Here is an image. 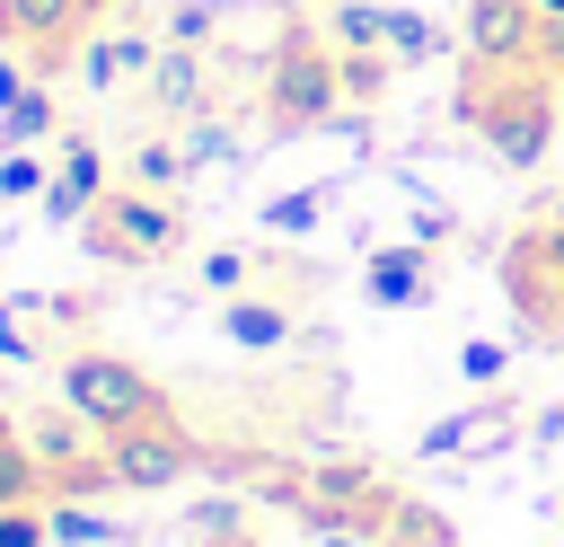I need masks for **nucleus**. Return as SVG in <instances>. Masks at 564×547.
<instances>
[{
    "label": "nucleus",
    "instance_id": "nucleus-22",
    "mask_svg": "<svg viewBox=\"0 0 564 547\" xmlns=\"http://www.w3.org/2000/svg\"><path fill=\"white\" fill-rule=\"evenodd\" d=\"M53 141V79H35L18 106H0V150H35Z\"/></svg>",
    "mask_w": 564,
    "mask_h": 547
},
{
    "label": "nucleus",
    "instance_id": "nucleus-14",
    "mask_svg": "<svg viewBox=\"0 0 564 547\" xmlns=\"http://www.w3.org/2000/svg\"><path fill=\"white\" fill-rule=\"evenodd\" d=\"M458 35L441 26V18H423V9H405V0H388V62L397 71H423V62H441Z\"/></svg>",
    "mask_w": 564,
    "mask_h": 547
},
{
    "label": "nucleus",
    "instance_id": "nucleus-37",
    "mask_svg": "<svg viewBox=\"0 0 564 547\" xmlns=\"http://www.w3.org/2000/svg\"><path fill=\"white\" fill-rule=\"evenodd\" d=\"M555 88H564V79H555Z\"/></svg>",
    "mask_w": 564,
    "mask_h": 547
},
{
    "label": "nucleus",
    "instance_id": "nucleus-36",
    "mask_svg": "<svg viewBox=\"0 0 564 547\" xmlns=\"http://www.w3.org/2000/svg\"><path fill=\"white\" fill-rule=\"evenodd\" d=\"M97 9H106V0H97Z\"/></svg>",
    "mask_w": 564,
    "mask_h": 547
},
{
    "label": "nucleus",
    "instance_id": "nucleus-5",
    "mask_svg": "<svg viewBox=\"0 0 564 547\" xmlns=\"http://www.w3.org/2000/svg\"><path fill=\"white\" fill-rule=\"evenodd\" d=\"M203 468V441L176 423V415H150V423H132V432H106V476H115V494H167V485H185Z\"/></svg>",
    "mask_w": 564,
    "mask_h": 547
},
{
    "label": "nucleus",
    "instance_id": "nucleus-12",
    "mask_svg": "<svg viewBox=\"0 0 564 547\" xmlns=\"http://www.w3.org/2000/svg\"><path fill=\"white\" fill-rule=\"evenodd\" d=\"M220 335H229L238 353H282V344L300 335V318H291V300H273V291H238V300H220Z\"/></svg>",
    "mask_w": 564,
    "mask_h": 547
},
{
    "label": "nucleus",
    "instance_id": "nucleus-7",
    "mask_svg": "<svg viewBox=\"0 0 564 547\" xmlns=\"http://www.w3.org/2000/svg\"><path fill=\"white\" fill-rule=\"evenodd\" d=\"M97 203H106V150H97L88 132H70L62 159H53V185H44V221H53V229H79Z\"/></svg>",
    "mask_w": 564,
    "mask_h": 547
},
{
    "label": "nucleus",
    "instance_id": "nucleus-1",
    "mask_svg": "<svg viewBox=\"0 0 564 547\" xmlns=\"http://www.w3.org/2000/svg\"><path fill=\"white\" fill-rule=\"evenodd\" d=\"M555 79L538 71V62H467V79H458V115L485 132V150L502 159V168H538L546 159V141H555Z\"/></svg>",
    "mask_w": 564,
    "mask_h": 547
},
{
    "label": "nucleus",
    "instance_id": "nucleus-11",
    "mask_svg": "<svg viewBox=\"0 0 564 547\" xmlns=\"http://www.w3.org/2000/svg\"><path fill=\"white\" fill-rule=\"evenodd\" d=\"M141 97H150V115H203L212 106V62H203V44H167L159 62H150V79H141Z\"/></svg>",
    "mask_w": 564,
    "mask_h": 547
},
{
    "label": "nucleus",
    "instance_id": "nucleus-23",
    "mask_svg": "<svg viewBox=\"0 0 564 547\" xmlns=\"http://www.w3.org/2000/svg\"><path fill=\"white\" fill-rule=\"evenodd\" d=\"M256 247H212V256H194V282L212 291V300H238V291H256Z\"/></svg>",
    "mask_w": 564,
    "mask_h": 547
},
{
    "label": "nucleus",
    "instance_id": "nucleus-16",
    "mask_svg": "<svg viewBox=\"0 0 564 547\" xmlns=\"http://www.w3.org/2000/svg\"><path fill=\"white\" fill-rule=\"evenodd\" d=\"M44 521H53V547H123V521H106V512L79 503V494H53Z\"/></svg>",
    "mask_w": 564,
    "mask_h": 547
},
{
    "label": "nucleus",
    "instance_id": "nucleus-20",
    "mask_svg": "<svg viewBox=\"0 0 564 547\" xmlns=\"http://www.w3.org/2000/svg\"><path fill=\"white\" fill-rule=\"evenodd\" d=\"M123 176L132 185H150V194H176L194 168H185V150H176V132H150V141H132V159H123Z\"/></svg>",
    "mask_w": 564,
    "mask_h": 547
},
{
    "label": "nucleus",
    "instance_id": "nucleus-32",
    "mask_svg": "<svg viewBox=\"0 0 564 547\" xmlns=\"http://www.w3.org/2000/svg\"><path fill=\"white\" fill-rule=\"evenodd\" d=\"M35 353H44V344H35V335L18 326V309L0 300V362H35Z\"/></svg>",
    "mask_w": 564,
    "mask_h": 547
},
{
    "label": "nucleus",
    "instance_id": "nucleus-28",
    "mask_svg": "<svg viewBox=\"0 0 564 547\" xmlns=\"http://www.w3.org/2000/svg\"><path fill=\"white\" fill-rule=\"evenodd\" d=\"M0 547H53L44 503H9V512H0Z\"/></svg>",
    "mask_w": 564,
    "mask_h": 547
},
{
    "label": "nucleus",
    "instance_id": "nucleus-26",
    "mask_svg": "<svg viewBox=\"0 0 564 547\" xmlns=\"http://www.w3.org/2000/svg\"><path fill=\"white\" fill-rule=\"evenodd\" d=\"M502 371H511V344H494V335H467V344H458V379H467V388H494Z\"/></svg>",
    "mask_w": 564,
    "mask_h": 547
},
{
    "label": "nucleus",
    "instance_id": "nucleus-24",
    "mask_svg": "<svg viewBox=\"0 0 564 547\" xmlns=\"http://www.w3.org/2000/svg\"><path fill=\"white\" fill-rule=\"evenodd\" d=\"M44 185H53V168L35 150H0V203H44Z\"/></svg>",
    "mask_w": 564,
    "mask_h": 547
},
{
    "label": "nucleus",
    "instance_id": "nucleus-13",
    "mask_svg": "<svg viewBox=\"0 0 564 547\" xmlns=\"http://www.w3.org/2000/svg\"><path fill=\"white\" fill-rule=\"evenodd\" d=\"M300 512H379L370 459H317V468L300 476Z\"/></svg>",
    "mask_w": 564,
    "mask_h": 547
},
{
    "label": "nucleus",
    "instance_id": "nucleus-6",
    "mask_svg": "<svg viewBox=\"0 0 564 547\" xmlns=\"http://www.w3.org/2000/svg\"><path fill=\"white\" fill-rule=\"evenodd\" d=\"M88 26H97V0H0V44H26L35 79H53V62L79 53Z\"/></svg>",
    "mask_w": 564,
    "mask_h": 547
},
{
    "label": "nucleus",
    "instance_id": "nucleus-15",
    "mask_svg": "<svg viewBox=\"0 0 564 547\" xmlns=\"http://www.w3.org/2000/svg\"><path fill=\"white\" fill-rule=\"evenodd\" d=\"M326 44L335 53H388V0H335L326 9Z\"/></svg>",
    "mask_w": 564,
    "mask_h": 547
},
{
    "label": "nucleus",
    "instance_id": "nucleus-18",
    "mask_svg": "<svg viewBox=\"0 0 564 547\" xmlns=\"http://www.w3.org/2000/svg\"><path fill=\"white\" fill-rule=\"evenodd\" d=\"M502 423V406L494 397H476V406H458V415H441V423H423V441H414V459H458L476 432H494Z\"/></svg>",
    "mask_w": 564,
    "mask_h": 547
},
{
    "label": "nucleus",
    "instance_id": "nucleus-19",
    "mask_svg": "<svg viewBox=\"0 0 564 547\" xmlns=\"http://www.w3.org/2000/svg\"><path fill=\"white\" fill-rule=\"evenodd\" d=\"M176 150H185V168H229V159H247V141H238V132H229L212 106L176 124Z\"/></svg>",
    "mask_w": 564,
    "mask_h": 547
},
{
    "label": "nucleus",
    "instance_id": "nucleus-35",
    "mask_svg": "<svg viewBox=\"0 0 564 547\" xmlns=\"http://www.w3.org/2000/svg\"><path fill=\"white\" fill-rule=\"evenodd\" d=\"M529 9H538V18H564V0H529Z\"/></svg>",
    "mask_w": 564,
    "mask_h": 547
},
{
    "label": "nucleus",
    "instance_id": "nucleus-31",
    "mask_svg": "<svg viewBox=\"0 0 564 547\" xmlns=\"http://www.w3.org/2000/svg\"><path fill=\"white\" fill-rule=\"evenodd\" d=\"M194 529H203V538H220V529H247V512H238L229 494H212V503H194Z\"/></svg>",
    "mask_w": 564,
    "mask_h": 547
},
{
    "label": "nucleus",
    "instance_id": "nucleus-34",
    "mask_svg": "<svg viewBox=\"0 0 564 547\" xmlns=\"http://www.w3.org/2000/svg\"><path fill=\"white\" fill-rule=\"evenodd\" d=\"M203 547H256V538H247V529H220V538H203Z\"/></svg>",
    "mask_w": 564,
    "mask_h": 547
},
{
    "label": "nucleus",
    "instance_id": "nucleus-21",
    "mask_svg": "<svg viewBox=\"0 0 564 547\" xmlns=\"http://www.w3.org/2000/svg\"><path fill=\"white\" fill-rule=\"evenodd\" d=\"M326 212H335V185H291V194H273V203H264L256 221H264L273 238H308V229H317Z\"/></svg>",
    "mask_w": 564,
    "mask_h": 547
},
{
    "label": "nucleus",
    "instance_id": "nucleus-4",
    "mask_svg": "<svg viewBox=\"0 0 564 547\" xmlns=\"http://www.w3.org/2000/svg\"><path fill=\"white\" fill-rule=\"evenodd\" d=\"M79 247L97 265H167L185 247V203L176 194H150V185H106V203L79 221Z\"/></svg>",
    "mask_w": 564,
    "mask_h": 547
},
{
    "label": "nucleus",
    "instance_id": "nucleus-10",
    "mask_svg": "<svg viewBox=\"0 0 564 547\" xmlns=\"http://www.w3.org/2000/svg\"><path fill=\"white\" fill-rule=\"evenodd\" d=\"M361 291H370L379 309H432V247H423V238L370 247V265H361Z\"/></svg>",
    "mask_w": 564,
    "mask_h": 547
},
{
    "label": "nucleus",
    "instance_id": "nucleus-9",
    "mask_svg": "<svg viewBox=\"0 0 564 547\" xmlns=\"http://www.w3.org/2000/svg\"><path fill=\"white\" fill-rule=\"evenodd\" d=\"M167 53V35H150V26H115V35H79V79L106 97V88H123V79H150V62Z\"/></svg>",
    "mask_w": 564,
    "mask_h": 547
},
{
    "label": "nucleus",
    "instance_id": "nucleus-3",
    "mask_svg": "<svg viewBox=\"0 0 564 547\" xmlns=\"http://www.w3.org/2000/svg\"><path fill=\"white\" fill-rule=\"evenodd\" d=\"M264 115H273V132H317V124L344 115V62H335L326 26H282V35H273Z\"/></svg>",
    "mask_w": 564,
    "mask_h": 547
},
{
    "label": "nucleus",
    "instance_id": "nucleus-29",
    "mask_svg": "<svg viewBox=\"0 0 564 547\" xmlns=\"http://www.w3.org/2000/svg\"><path fill=\"white\" fill-rule=\"evenodd\" d=\"M388 547H449L441 512H388Z\"/></svg>",
    "mask_w": 564,
    "mask_h": 547
},
{
    "label": "nucleus",
    "instance_id": "nucleus-33",
    "mask_svg": "<svg viewBox=\"0 0 564 547\" xmlns=\"http://www.w3.org/2000/svg\"><path fill=\"white\" fill-rule=\"evenodd\" d=\"M26 88H35V71H26V62H18V53H0V106H18V97H26Z\"/></svg>",
    "mask_w": 564,
    "mask_h": 547
},
{
    "label": "nucleus",
    "instance_id": "nucleus-2",
    "mask_svg": "<svg viewBox=\"0 0 564 547\" xmlns=\"http://www.w3.org/2000/svg\"><path fill=\"white\" fill-rule=\"evenodd\" d=\"M53 388H62V406H70L97 441H106V432H132V423H150V415H167V388H159L141 362L106 353V344L62 353V362H53Z\"/></svg>",
    "mask_w": 564,
    "mask_h": 547
},
{
    "label": "nucleus",
    "instance_id": "nucleus-25",
    "mask_svg": "<svg viewBox=\"0 0 564 547\" xmlns=\"http://www.w3.org/2000/svg\"><path fill=\"white\" fill-rule=\"evenodd\" d=\"M220 18H229V9H220V0H176V9H167V26H159V35H167V44H203V35H220Z\"/></svg>",
    "mask_w": 564,
    "mask_h": 547
},
{
    "label": "nucleus",
    "instance_id": "nucleus-27",
    "mask_svg": "<svg viewBox=\"0 0 564 547\" xmlns=\"http://www.w3.org/2000/svg\"><path fill=\"white\" fill-rule=\"evenodd\" d=\"M335 62H344V97H352V106H370V97L388 88V71H397L388 53H335Z\"/></svg>",
    "mask_w": 564,
    "mask_h": 547
},
{
    "label": "nucleus",
    "instance_id": "nucleus-17",
    "mask_svg": "<svg viewBox=\"0 0 564 547\" xmlns=\"http://www.w3.org/2000/svg\"><path fill=\"white\" fill-rule=\"evenodd\" d=\"M44 494H53V485H44V459H35L26 432L0 415V512H9V503H44Z\"/></svg>",
    "mask_w": 564,
    "mask_h": 547
},
{
    "label": "nucleus",
    "instance_id": "nucleus-8",
    "mask_svg": "<svg viewBox=\"0 0 564 547\" xmlns=\"http://www.w3.org/2000/svg\"><path fill=\"white\" fill-rule=\"evenodd\" d=\"M529 44H538V9L529 0H467V26H458V53L467 62H529Z\"/></svg>",
    "mask_w": 564,
    "mask_h": 547
},
{
    "label": "nucleus",
    "instance_id": "nucleus-30",
    "mask_svg": "<svg viewBox=\"0 0 564 547\" xmlns=\"http://www.w3.org/2000/svg\"><path fill=\"white\" fill-rule=\"evenodd\" d=\"M529 62H538L546 79H564V18H538V44H529Z\"/></svg>",
    "mask_w": 564,
    "mask_h": 547
}]
</instances>
